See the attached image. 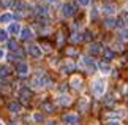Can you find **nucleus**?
Here are the masks:
<instances>
[{
    "instance_id": "obj_1",
    "label": "nucleus",
    "mask_w": 128,
    "mask_h": 125,
    "mask_svg": "<svg viewBox=\"0 0 128 125\" xmlns=\"http://www.w3.org/2000/svg\"><path fill=\"white\" fill-rule=\"evenodd\" d=\"M92 90H93V93H95L96 97L104 95V92H106V82H104V79H95L93 84H92Z\"/></svg>"
},
{
    "instance_id": "obj_2",
    "label": "nucleus",
    "mask_w": 128,
    "mask_h": 125,
    "mask_svg": "<svg viewBox=\"0 0 128 125\" xmlns=\"http://www.w3.org/2000/svg\"><path fill=\"white\" fill-rule=\"evenodd\" d=\"M32 86L35 89H40V87H44V86H49V78L46 76V74H38V76H35L32 79Z\"/></svg>"
},
{
    "instance_id": "obj_3",
    "label": "nucleus",
    "mask_w": 128,
    "mask_h": 125,
    "mask_svg": "<svg viewBox=\"0 0 128 125\" xmlns=\"http://www.w3.org/2000/svg\"><path fill=\"white\" fill-rule=\"evenodd\" d=\"M27 51H28V54H30L32 57H35V59H40L43 56V51H41V48L38 46V44H28Z\"/></svg>"
},
{
    "instance_id": "obj_4",
    "label": "nucleus",
    "mask_w": 128,
    "mask_h": 125,
    "mask_svg": "<svg viewBox=\"0 0 128 125\" xmlns=\"http://www.w3.org/2000/svg\"><path fill=\"white\" fill-rule=\"evenodd\" d=\"M74 5L73 3H70V2H66V3H63L62 5V14L65 18H70V16H73V14H74Z\"/></svg>"
},
{
    "instance_id": "obj_5",
    "label": "nucleus",
    "mask_w": 128,
    "mask_h": 125,
    "mask_svg": "<svg viewBox=\"0 0 128 125\" xmlns=\"http://www.w3.org/2000/svg\"><path fill=\"white\" fill-rule=\"evenodd\" d=\"M62 122L65 123V125H78V116H76V114H73V112L65 114L63 119H62Z\"/></svg>"
},
{
    "instance_id": "obj_6",
    "label": "nucleus",
    "mask_w": 128,
    "mask_h": 125,
    "mask_svg": "<svg viewBox=\"0 0 128 125\" xmlns=\"http://www.w3.org/2000/svg\"><path fill=\"white\" fill-rule=\"evenodd\" d=\"M13 18H14V14L13 13H10V11H5L0 14V24H10L13 21Z\"/></svg>"
},
{
    "instance_id": "obj_7",
    "label": "nucleus",
    "mask_w": 128,
    "mask_h": 125,
    "mask_svg": "<svg viewBox=\"0 0 128 125\" xmlns=\"http://www.w3.org/2000/svg\"><path fill=\"white\" fill-rule=\"evenodd\" d=\"M16 71H18V74L24 76V74L28 73V65H27L26 62H19V63L16 65Z\"/></svg>"
},
{
    "instance_id": "obj_8",
    "label": "nucleus",
    "mask_w": 128,
    "mask_h": 125,
    "mask_svg": "<svg viewBox=\"0 0 128 125\" xmlns=\"http://www.w3.org/2000/svg\"><path fill=\"white\" fill-rule=\"evenodd\" d=\"M6 32L11 33V35H18V33H21V26H19V24H16V22H11V24H8Z\"/></svg>"
},
{
    "instance_id": "obj_9",
    "label": "nucleus",
    "mask_w": 128,
    "mask_h": 125,
    "mask_svg": "<svg viewBox=\"0 0 128 125\" xmlns=\"http://www.w3.org/2000/svg\"><path fill=\"white\" fill-rule=\"evenodd\" d=\"M103 11H104L106 14H114V13H116V5L111 3V2L103 3Z\"/></svg>"
},
{
    "instance_id": "obj_10",
    "label": "nucleus",
    "mask_w": 128,
    "mask_h": 125,
    "mask_svg": "<svg viewBox=\"0 0 128 125\" xmlns=\"http://www.w3.org/2000/svg\"><path fill=\"white\" fill-rule=\"evenodd\" d=\"M70 97H68L66 93H62V95H58L57 97V103L60 104V106H66V104H70Z\"/></svg>"
},
{
    "instance_id": "obj_11",
    "label": "nucleus",
    "mask_w": 128,
    "mask_h": 125,
    "mask_svg": "<svg viewBox=\"0 0 128 125\" xmlns=\"http://www.w3.org/2000/svg\"><path fill=\"white\" fill-rule=\"evenodd\" d=\"M19 35H21V38L22 40H28V38H32V29L30 27H22L21 29V33H19Z\"/></svg>"
},
{
    "instance_id": "obj_12",
    "label": "nucleus",
    "mask_w": 128,
    "mask_h": 125,
    "mask_svg": "<svg viewBox=\"0 0 128 125\" xmlns=\"http://www.w3.org/2000/svg\"><path fill=\"white\" fill-rule=\"evenodd\" d=\"M96 65H98V70H100L103 74H108V73L112 71V70H111V65H108L104 62H100V63H96Z\"/></svg>"
},
{
    "instance_id": "obj_13",
    "label": "nucleus",
    "mask_w": 128,
    "mask_h": 125,
    "mask_svg": "<svg viewBox=\"0 0 128 125\" xmlns=\"http://www.w3.org/2000/svg\"><path fill=\"white\" fill-rule=\"evenodd\" d=\"M106 116L111 117V120H116V117H124L125 111H124V109H120V111H111V112H108Z\"/></svg>"
},
{
    "instance_id": "obj_14",
    "label": "nucleus",
    "mask_w": 128,
    "mask_h": 125,
    "mask_svg": "<svg viewBox=\"0 0 128 125\" xmlns=\"http://www.w3.org/2000/svg\"><path fill=\"white\" fill-rule=\"evenodd\" d=\"M81 82H82V79L79 76H73L71 78V87L76 89V90H79V89H81Z\"/></svg>"
},
{
    "instance_id": "obj_15",
    "label": "nucleus",
    "mask_w": 128,
    "mask_h": 125,
    "mask_svg": "<svg viewBox=\"0 0 128 125\" xmlns=\"http://www.w3.org/2000/svg\"><path fill=\"white\" fill-rule=\"evenodd\" d=\"M10 74V67L6 65H0V79H5Z\"/></svg>"
},
{
    "instance_id": "obj_16",
    "label": "nucleus",
    "mask_w": 128,
    "mask_h": 125,
    "mask_svg": "<svg viewBox=\"0 0 128 125\" xmlns=\"http://www.w3.org/2000/svg\"><path fill=\"white\" fill-rule=\"evenodd\" d=\"M19 97L30 98V89H28V87H21V89H19Z\"/></svg>"
},
{
    "instance_id": "obj_17",
    "label": "nucleus",
    "mask_w": 128,
    "mask_h": 125,
    "mask_svg": "<svg viewBox=\"0 0 128 125\" xmlns=\"http://www.w3.org/2000/svg\"><path fill=\"white\" fill-rule=\"evenodd\" d=\"M100 51H101V44L93 43V44H90V46H88V52H90V54H98Z\"/></svg>"
},
{
    "instance_id": "obj_18",
    "label": "nucleus",
    "mask_w": 128,
    "mask_h": 125,
    "mask_svg": "<svg viewBox=\"0 0 128 125\" xmlns=\"http://www.w3.org/2000/svg\"><path fill=\"white\" fill-rule=\"evenodd\" d=\"M73 68H74V65H73L71 62H68V63H65V65H62V67H60V71L70 73V71H73Z\"/></svg>"
},
{
    "instance_id": "obj_19",
    "label": "nucleus",
    "mask_w": 128,
    "mask_h": 125,
    "mask_svg": "<svg viewBox=\"0 0 128 125\" xmlns=\"http://www.w3.org/2000/svg\"><path fill=\"white\" fill-rule=\"evenodd\" d=\"M116 24H117V21H116V19L112 18V16H111V18H106V19H104V26H106L108 29H112V27L116 26Z\"/></svg>"
},
{
    "instance_id": "obj_20",
    "label": "nucleus",
    "mask_w": 128,
    "mask_h": 125,
    "mask_svg": "<svg viewBox=\"0 0 128 125\" xmlns=\"http://www.w3.org/2000/svg\"><path fill=\"white\" fill-rule=\"evenodd\" d=\"M8 109H10V112H18L19 109H21V106H19V103H16V101H11L8 104Z\"/></svg>"
},
{
    "instance_id": "obj_21",
    "label": "nucleus",
    "mask_w": 128,
    "mask_h": 125,
    "mask_svg": "<svg viewBox=\"0 0 128 125\" xmlns=\"http://www.w3.org/2000/svg\"><path fill=\"white\" fill-rule=\"evenodd\" d=\"M119 37L124 40V41H128V27L125 29H120V32H119Z\"/></svg>"
},
{
    "instance_id": "obj_22",
    "label": "nucleus",
    "mask_w": 128,
    "mask_h": 125,
    "mask_svg": "<svg viewBox=\"0 0 128 125\" xmlns=\"http://www.w3.org/2000/svg\"><path fill=\"white\" fill-rule=\"evenodd\" d=\"M8 48L11 49V51H18V41H16V40H10V41H8Z\"/></svg>"
},
{
    "instance_id": "obj_23",
    "label": "nucleus",
    "mask_w": 128,
    "mask_h": 125,
    "mask_svg": "<svg viewBox=\"0 0 128 125\" xmlns=\"http://www.w3.org/2000/svg\"><path fill=\"white\" fill-rule=\"evenodd\" d=\"M87 104H88L87 98H81V101H79V109H81V111H86V109H87Z\"/></svg>"
},
{
    "instance_id": "obj_24",
    "label": "nucleus",
    "mask_w": 128,
    "mask_h": 125,
    "mask_svg": "<svg viewBox=\"0 0 128 125\" xmlns=\"http://www.w3.org/2000/svg\"><path fill=\"white\" fill-rule=\"evenodd\" d=\"M32 119H33V122H43V114L41 112H33Z\"/></svg>"
},
{
    "instance_id": "obj_25",
    "label": "nucleus",
    "mask_w": 128,
    "mask_h": 125,
    "mask_svg": "<svg viewBox=\"0 0 128 125\" xmlns=\"http://www.w3.org/2000/svg\"><path fill=\"white\" fill-rule=\"evenodd\" d=\"M0 41H8V32L0 29Z\"/></svg>"
},
{
    "instance_id": "obj_26",
    "label": "nucleus",
    "mask_w": 128,
    "mask_h": 125,
    "mask_svg": "<svg viewBox=\"0 0 128 125\" xmlns=\"http://www.w3.org/2000/svg\"><path fill=\"white\" fill-rule=\"evenodd\" d=\"M104 57H106V59H112V57H114V52H112L111 49L108 48V49H104Z\"/></svg>"
},
{
    "instance_id": "obj_27",
    "label": "nucleus",
    "mask_w": 128,
    "mask_h": 125,
    "mask_svg": "<svg viewBox=\"0 0 128 125\" xmlns=\"http://www.w3.org/2000/svg\"><path fill=\"white\" fill-rule=\"evenodd\" d=\"M43 109H44V111H49V112H51V111H54V109H52V104H51V103H43Z\"/></svg>"
},
{
    "instance_id": "obj_28",
    "label": "nucleus",
    "mask_w": 128,
    "mask_h": 125,
    "mask_svg": "<svg viewBox=\"0 0 128 125\" xmlns=\"http://www.w3.org/2000/svg\"><path fill=\"white\" fill-rule=\"evenodd\" d=\"M90 2H92V0H78V3H79L81 7H88Z\"/></svg>"
},
{
    "instance_id": "obj_29",
    "label": "nucleus",
    "mask_w": 128,
    "mask_h": 125,
    "mask_svg": "<svg viewBox=\"0 0 128 125\" xmlns=\"http://www.w3.org/2000/svg\"><path fill=\"white\" fill-rule=\"evenodd\" d=\"M116 26H119L120 29H125V21H124V19H119V21H117V24H116Z\"/></svg>"
},
{
    "instance_id": "obj_30",
    "label": "nucleus",
    "mask_w": 128,
    "mask_h": 125,
    "mask_svg": "<svg viewBox=\"0 0 128 125\" xmlns=\"http://www.w3.org/2000/svg\"><path fill=\"white\" fill-rule=\"evenodd\" d=\"M96 13H98V7H95V8H93V10H92V13H90V18L93 19V18H95V16H96Z\"/></svg>"
},
{
    "instance_id": "obj_31",
    "label": "nucleus",
    "mask_w": 128,
    "mask_h": 125,
    "mask_svg": "<svg viewBox=\"0 0 128 125\" xmlns=\"http://www.w3.org/2000/svg\"><path fill=\"white\" fill-rule=\"evenodd\" d=\"M106 125H122L119 120H109V122H106Z\"/></svg>"
},
{
    "instance_id": "obj_32",
    "label": "nucleus",
    "mask_w": 128,
    "mask_h": 125,
    "mask_svg": "<svg viewBox=\"0 0 128 125\" xmlns=\"http://www.w3.org/2000/svg\"><path fill=\"white\" fill-rule=\"evenodd\" d=\"M71 40H73V41H79V40H81L79 33H74V35H73V37H71Z\"/></svg>"
},
{
    "instance_id": "obj_33",
    "label": "nucleus",
    "mask_w": 128,
    "mask_h": 125,
    "mask_svg": "<svg viewBox=\"0 0 128 125\" xmlns=\"http://www.w3.org/2000/svg\"><path fill=\"white\" fill-rule=\"evenodd\" d=\"M3 59H5V51L0 48V60H3Z\"/></svg>"
},
{
    "instance_id": "obj_34",
    "label": "nucleus",
    "mask_w": 128,
    "mask_h": 125,
    "mask_svg": "<svg viewBox=\"0 0 128 125\" xmlns=\"http://www.w3.org/2000/svg\"><path fill=\"white\" fill-rule=\"evenodd\" d=\"M49 3H57V0H48Z\"/></svg>"
},
{
    "instance_id": "obj_35",
    "label": "nucleus",
    "mask_w": 128,
    "mask_h": 125,
    "mask_svg": "<svg viewBox=\"0 0 128 125\" xmlns=\"http://www.w3.org/2000/svg\"><path fill=\"white\" fill-rule=\"evenodd\" d=\"M10 125H18V123H16V122H11V123H10Z\"/></svg>"
},
{
    "instance_id": "obj_36",
    "label": "nucleus",
    "mask_w": 128,
    "mask_h": 125,
    "mask_svg": "<svg viewBox=\"0 0 128 125\" xmlns=\"http://www.w3.org/2000/svg\"><path fill=\"white\" fill-rule=\"evenodd\" d=\"M125 93H126V97H128V87H126V90H125Z\"/></svg>"
},
{
    "instance_id": "obj_37",
    "label": "nucleus",
    "mask_w": 128,
    "mask_h": 125,
    "mask_svg": "<svg viewBox=\"0 0 128 125\" xmlns=\"http://www.w3.org/2000/svg\"><path fill=\"white\" fill-rule=\"evenodd\" d=\"M0 125H3V123H2V122H0Z\"/></svg>"
}]
</instances>
